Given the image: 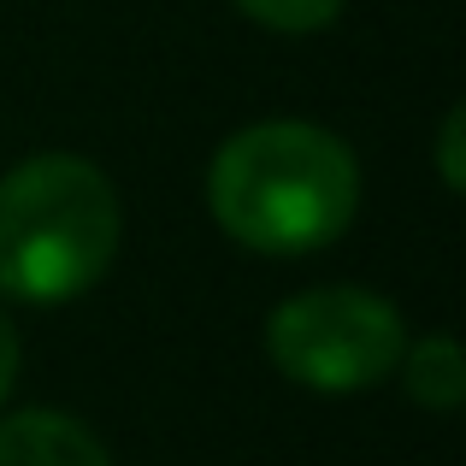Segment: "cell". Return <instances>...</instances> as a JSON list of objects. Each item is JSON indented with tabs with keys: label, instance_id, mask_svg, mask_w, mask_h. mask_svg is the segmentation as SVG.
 <instances>
[{
	"label": "cell",
	"instance_id": "cell-1",
	"mask_svg": "<svg viewBox=\"0 0 466 466\" xmlns=\"http://www.w3.org/2000/svg\"><path fill=\"white\" fill-rule=\"evenodd\" d=\"M207 213L237 248L308 260L349 237L360 213V159L330 125L254 118L207 159Z\"/></svg>",
	"mask_w": 466,
	"mask_h": 466
},
{
	"label": "cell",
	"instance_id": "cell-2",
	"mask_svg": "<svg viewBox=\"0 0 466 466\" xmlns=\"http://www.w3.org/2000/svg\"><path fill=\"white\" fill-rule=\"evenodd\" d=\"M125 201L89 154H30L0 177V301L66 308L118 260Z\"/></svg>",
	"mask_w": 466,
	"mask_h": 466
},
{
	"label": "cell",
	"instance_id": "cell-3",
	"mask_svg": "<svg viewBox=\"0 0 466 466\" xmlns=\"http://www.w3.org/2000/svg\"><path fill=\"white\" fill-rule=\"evenodd\" d=\"M266 360L313 396H366L390 384L408 349V319L366 284H313L266 313Z\"/></svg>",
	"mask_w": 466,
	"mask_h": 466
},
{
	"label": "cell",
	"instance_id": "cell-4",
	"mask_svg": "<svg viewBox=\"0 0 466 466\" xmlns=\"http://www.w3.org/2000/svg\"><path fill=\"white\" fill-rule=\"evenodd\" d=\"M0 466H113V455L66 408H0Z\"/></svg>",
	"mask_w": 466,
	"mask_h": 466
},
{
	"label": "cell",
	"instance_id": "cell-5",
	"mask_svg": "<svg viewBox=\"0 0 466 466\" xmlns=\"http://www.w3.org/2000/svg\"><path fill=\"white\" fill-rule=\"evenodd\" d=\"M390 384H401V396H408L413 408H425V413H461V401H466V354H461V342L449 337V330L408 337Z\"/></svg>",
	"mask_w": 466,
	"mask_h": 466
},
{
	"label": "cell",
	"instance_id": "cell-6",
	"mask_svg": "<svg viewBox=\"0 0 466 466\" xmlns=\"http://www.w3.org/2000/svg\"><path fill=\"white\" fill-rule=\"evenodd\" d=\"M230 6L272 35H325L349 12V0H230Z\"/></svg>",
	"mask_w": 466,
	"mask_h": 466
},
{
	"label": "cell",
	"instance_id": "cell-7",
	"mask_svg": "<svg viewBox=\"0 0 466 466\" xmlns=\"http://www.w3.org/2000/svg\"><path fill=\"white\" fill-rule=\"evenodd\" d=\"M461 148H466V106L455 101L443 113V125H437V183H443L449 195H461L466 189V159H461Z\"/></svg>",
	"mask_w": 466,
	"mask_h": 466
},
{
	"label": "cell",
	"instance_id": "cell-8",
	"mask_svg": "<svg viewBox=\"0 0 466 466\" xmlns=\"http://www.w3.org/2000/svg\"><path fill=\"white\" fill-rule=\"evenodd\" d=\"M18 372H24V337L12 325V301H0V408L12 401L18 390Z\"/></svg>",
	"mask_w": 466,
	"mask_h": 466
}]
</instances>
